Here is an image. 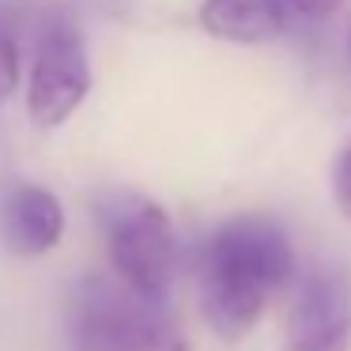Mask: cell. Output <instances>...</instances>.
I'll use <instances>...</instances> for the list:
<instances>
[{"mask_svg": "<svg viewBox=\"0 0 351 351\" xmlns=\"http://www.w3.org/2000/svg\"><path fill=\"white\" fill-rule=\"evenodd\" d=\"M283 4H287V12H295L302 19H325L340 8L343 0H283Z\"/></svg>", "mask_w": 351, "mask_h": 351, "instance_id": "10", "label": "cell"}, {"mask_svg": "<svg viewBox=\"0 0 351 351\" xmlns=\"http://www.w3.org/2000/svg\"><path fill=\"white\" fill-rule=\"evenodd\" d=\"M72 351H189L162 302H147L121 280L87 276L69 295Z\"/></svg>", "mask_w": 351, "mask_h": 351, "instance_id": "2", "label": "cell"}, {"mask_svg": "<svg viewBox=\"0 0 351 351\" xmlns=\"http://www.w3.org/2000/svg\"><path fill=\"white\" fill-rule=\"evenodd\" d=\"M332 200L340 208V215L351 223V140L340 147V155L332 162Z\"/></svg>", "mask_w": 351, "mask_h": 351, "instance_id": "9", "label": "cell"}, {"mask_svg": "<svg viewBox=\"0 0 351 351\" xmlns=\"http://www.w3.org/2000/svg\"><path fill=\"white\" fill-rule=\"evenodd\" d=\"M287 4L283 0H204L200 4V27L212 38L234 42V46H257L287 27Z\"/></svg>", "mask_w": 351, "mask_h": 351, "instance_id": "7", "label": "cell"}, {"mask_svg": "<svg viewBox=\"0 0 351 351\" xmlns=\"http://www.w3.org/2000/svg\"><path fill=\"white\" fill-rule=\"evenodd\" d=\"M295 272L287 230L268 215H230L200 253V306L219 336L253 328Z\"/></svg>", "mask_w": 351, "mask_h": 351, "instance_id": "1", "label": "cell"}, {"mask_svg": "<svg viewBox=\"0 0 351 351\" xmlns=\"http://www.w3.org/2000/svg\"><path fill=\"white\" fill-rule=\"evenodd\" d=\"M102 238L117 280L147 302H162L178 276V234L170 215L140 193H117L102 204Z\"/></svg>", "mask_w": 351, "mask_h": 351, "instance_id": "3", "label": "cell"}, {"mask_svg": "<svg viewBox=\"0 0 351 351\" xmlns=\"http://www.w3.org/2000/svg\"><path fill=\"white\" fill-rule=\"evenodd\" d=\"M19 84V12L0 4V102H8Z\"/></svg>", "mask_w": 351, "mask_h": 351, "instance_id": "8", "label": "cell"}, {"mask_svg": "<svg viewBox=\"0 0 351 351\" xmlns=\"http://www.w3.org/2000/svg\"><path fill=\"white\" fill-rule=\"evenodd\" d=\"M87 91H91V61L84 34L72 19L49 16L38 34L27 80V114L38 129H57L80 110Z\"/></svg>", "mask_w": 351, "mask_h": 351, "instance_id": "4", "label": "cell"}, {"mask_svg": "<svg viewBox=\"0 0 351 351\" xmlns=\"http://www.w3.org/2000/svg\"><path fill=\"white\" fill-rule=\"evenodd\" d=\"M348 57H351V42H348Z\"/></svg>", "mask_w": 351, "mask_h": 351, "instance_id": "11", "label": "cell"}, {"mask_svg": "<svg viewBox=\"0 0 351 351\" xmlns=\"http://www.w3.org/2000/svg\"><path fill=\"white\" fill-rule=\"evenodd\" d=\"M64 234V208L46 185L19 182L0 200V238L16 257H46Z\"/></svg>", "mask_w": 351, "mask_h": 351, "instance_id": "6", "label": "cell"}, {"mask_svg": "<svg viewBox=\"0 0 351 351\" xmlns=\"http://www.w3.org/2000/svg\"><path fill=\"white\" fill-rule=\"evenodd\" d=\"M291 351H351V276L336 265L313 268L287 313Z\"/></svg>", "mask_w": 351, "mask_h": 351, "instance_id": "5", "label": "cell"}]
</instances>
